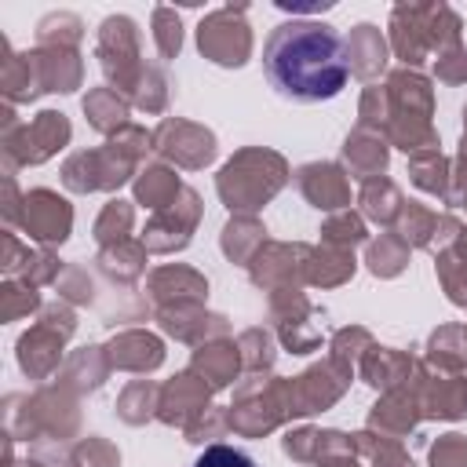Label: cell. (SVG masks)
<instances>
[{"label": "cell", "instance_id": "cell-1", "mask_svg": "<svg viewBox=\"0 0 467 467\" xmlns=\"http://www.w3.org/2000/svg\"><path fill=\"white\" fill-rule=\"evenodd\" d=\"M263 73L270 88L296 102L336 99L350 77V58L343 36L310 18L281 22L263 47Z\"/></svg>", "mask_w": 467, "mask_h": 467}, {"label": "cell", "instance_id": "cell-2", "mask_svg": "<svg viewBox=\"0 0 467 467\" xmlns=\"http://www.w3.org/2000/svg\"><path fill=\"white\" fill-rule=\"evenodd\" d=\"M193 467H255V460L234 445H208Z\"/></svg>", "mask_w": 467, "mask_h": 467}]
</instances>
